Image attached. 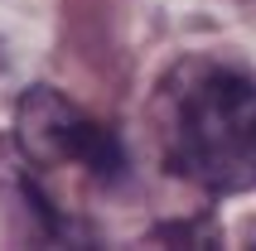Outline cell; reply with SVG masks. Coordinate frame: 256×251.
Segmentation results:
<instances>
[{"label": "cell", "instance_id": "cell-1", "mask_svg": "<svg viewBox=\"0 0 256 251\" xmlns=\"http://www.w3.org/2000/svg\"><path fill=\"white\" fill-rule=\"evenodd\" d=\"M160 150L174 179L213 198L256 188V78L194 54L160 87Z\"/></svg>", "mask_w": 256, "mask_h": 251}, {"label": "cell", "instance_id": "cell-2", "mask_svg": "<svg viewBox=\"0 0 256 251\" xmlns=\"http://www.w3.org/2000/svg\"><path fill=\"white\" fill-rule=\"evenodd\" d=\"M14 140L34 164H63L82 169L97 184H121L126 179V145L116 140L112 126L92 121L78 112L63 92L54 87H29L14 112Z\"/></svg>", "mask_w": 256, "mask_h": 251}, {"label": "cell", "instance_id": "cell-3", "mask_svg": "<svg viewBox=\"0 0 256 251\" xmlns=\"http://www.w3.org/2000/svg\"><path fill=\"white\" fill-rule=\"evenodd\" d=\"M242 5H256V0H242Z\"/></svg>", "mask_w": 256, "mask_h": 251}]
</instances>
